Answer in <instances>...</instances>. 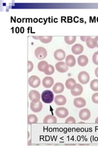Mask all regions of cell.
<instances>
[{
    "instance_id": "obj_1",
    "label": "cell",
    "mask_w": 98,
    "mask_h": 148,
    "mask_svg": "<svg viewBox=\"0 0 98 148\" xmlns=\"http://www.w3.org/2000/svg\"><path fill=\"white\" fill-rule=\"evenodd\" d=\"M54 94L53 92L50 90H45L43 91L41 94V99L44 103L50 104L52 103L54 100Z\"/></svg>"
},
{
    "instance_id": "obj_2",
    "label": "cell",
    "mask_w": 98,
    "mask_h": 148,
    "mask_svg": "<svg viewBox=\"0 0 98 148\" xmlns=\"http://www.w3.org/2000/svg\"><path fill=\"white\" fill-rule=\"evenodd\" d=\"M90 79V75L88 74V72L85 71H82L78 73V80L81 84H83V85L87 84V83L89 82Z\"/></svg>"
},
{
    "instance_id": "obj_3",
    "label": "cell",
    "mask_w": 98,
    "mask_h": 148,
    "mask_svg": "<svg viewBox=\"0 0 98 148\" xmlns=\"http://www.w3.org/2000/svg\"><path fill=\"white\" fill-rule=\"evenodd\" d=\"M34 54L37 59L42 60L45 59L47 57V52L45 48L43 47H38L35 49Z\"/></svg>"
},
{
    "instance_id": "obj_4",
    "label": "cell",
    "mask_w": 98,
    "mask_h": 148,
    "mask_svg": "<svg viewBox=\"0 0 98 148\" xmlns=\"http://www.w3.org/2000/svg\"><path fill=\"white\" fill-rule=\"evenodd\" d=\"M43 108V103L40 101H31L30 103V109L31 110L35 113L39 112L42 110Z\"/></svg>"
},
{
    "instance_id": "obj_5",
    "label": "cell",
    "mask_w": 98,
    "mask_h": 148,
    "mask_svg": "<svg viewBox=\"0 0 98 148\" xmlns=\"http://www.w3.org/2000/svg\"><path fill=\"white\" fill-rule=\"evenodd\" d=\"M28 84L33 88H38L41 85V80L39 77L35 75L31 76L28 79Z\"/></svg>"
},
{
    "instance_id": "obj_6",
    "label": "cell",
    "mask_w": 98,
    "mask_h": 148,
    "mask_svg": "<svg viewBox=\"0 0 98 148\" xmlns=\"http://www.w3.org/2000/svg\"><path fill=\"white\" fill-rule=\"evenodd\" d=\"M71 92L72 96H78L82 94L83 92V87L80 84H77L76 83L74 85L72 88L71 89Z\"/></svg>"
},
{
    "instance_id": "obj_7",
    "label": "cell",
    "mask_w": 98,
    "mask_h": 148,
    "mask_svg": "<svg viewBox=\"0 0 98 148\" xmlns=\"http://www.w3.org/2000/svg\"><path fill=\"white\" fill-rule=\"evenodd\" d=\"M55 114L60 119H64L68 117V115H69V111L66 108L61 107L56 109Z\"/></svg>"
},
{
    "instance_id": "obj_8",
    "label": "cell",
    "mask_w": 98,
    "mask_h": 148,
    "mask_svg": "<svg viewBox=\"0 0 98 148\" xmlns=\"http://www.w3.org/2000/svg\"><path fill=\"white\" fill-rule=\"evenodd\" d=\"M53 56L57 61H62L63 60L66 58V53H65L63 49H57L54 52Z\"/></svg>"
},
{
    "instance_id": "obj_9",
    "label": "cell",
    "mask_w": 98,
    "mask_h": 148,
    "mask_svg": "<svg viewBox=\"0 0 98 148\" xmlns=\"http://www.w3.org/2000/svg\"><path fill=\"white\" fill-rule=\"evenodd\" d=\"M91 117V112L88 109H83L79 112V118L83 121H87Z\"/></svg>"
},
{
    "instance_id": "obj_10",
    "label": "cell",
    "mask_w": 98,
    "mask_h": 148,
    "mask_svg": "<svg viewBox=\"0 0 98 148\" xmlns=\"http://www.w3.org/2000/svg\"><path fill=\"white\" fill-rule=\"evenodd\" d=\"M68 66L66 64V63L60 61L55 64V68L57 71L60 73H65L68 71Z\"/></svg>"
},
{
    "instance_id": "obj_11",
    "label": "cell",
    "mask_w": 98,
    "mask_h": 148,
    "mask_svg": "<svg viewBox=\"0 0 98 148\" xmlns=\"http://www.w3.org/2000/svg\"><path fill=\"white\" fill-rule=\"evenodd\" d=\"M54 84V80L51 77H45L43 80V85L45 88H50Z\"/></svg>"
},
{
    "instance_id": "obj_12",
    "label": "cell",
    "mask_w": 98,
    "mask_h": 148,
    "mask_svg": "<svg viewBox=\"0 0 98 148\" xmlns=\"http://www.w3.org/2000/svg\"><path fill=\"white\" fill-rule=\"evenodd\" d=\"M74 105L77 108H83L86 106V101L83 98H76L74 100Z\"/></svg>"
},
{
    "instance_id": "obj_13",
    "label": "cell",
    "mask_w": 98,
    "mask_h": 148,
    "mask_svg": "<svg viewBox=\"0 0 98 148\" xmlns=\"http://www.w3.org/2000/svg\"><path fill=\"white\" fill-rule=\"evenodd\" d=\"M41 98L40 93L36 90H31L29 92V98L31 101H39Z\"/></svg>"
},
{
    "instance_id": "obj_14",
    "label": "cell",
    "mask_w": 98,
    "mask_h": 148,
    "mask_svg": "<svg viewBox=\"0 0 98 148\" xmlns=\"http://www.w3.org/2000/svg\"><path fill=\"white\" fill-rule=\"evenodd\" d=\"M55 103L57 106H63L66 103V97L62 95H59L55 96L54 99Z\"/></svg>"
},
{
    "instance_id": "obj_15",
    "label": "cell",
    "mask_w": 98,
    "mask_h": 148,
    "mask_svg": "<svg viewBox=\"0 0 98 148\" xmlns=\"http://www.w3.org/2000/svg\"><path fill=\"white\" fill-rule=\"evenodd\" d=\"M83 46L81 44H76L72 46L71 51L74 54L78 55L83 52Z\"/></svg>"
},
{
    "instance_id": "obj_16",
    "label": "cell",
    "mask_w": 98,
    "mask_h": 148,
    "mask_svg": "<svg viewBox=\"0 0 98 148\" xmlns=\"http://www.w3.org/2000/svg\"><path fill=\"white\" fill-rule=\"evenodd\" d=\"M64 86L62 83H55L53 86V91L55 94H61L64 91Z\"/></svg>"
},
{
    "instance_id": "obj_17",
    "label": "cell",
    "mask_w": 98,
    "mask_h": 148,
    "mask_svg": "<svg viewBox=\"0 0 98 148\" xmlns=\"http://www.w3.org/2000/svg\"><path fill=\"white\" fill-rule=\"evenodd\" d=\"M77 62L80 66L85 67L88 64V58L85 55H80L77 59Z\"/></svg>"
},
{
    "instance_id": "obj_18",
    "label": "cell",
    "mask_w": 98,
    "mask_h": 148,
    "mask_svg": "<svg viewBox=\"0 0 98 148\" xmlns=\"http://www.w3.org/2000/svg\"><path fill=\"white\" fill-rule=\"evenodd\" d=\"M65 63L69 67L75 66V65L76 64V60L75 57L72 55H68L66 58V62H65Z\"/></svg>"
},
{
    "instance_id": "obj_19",
    "label": "cell",
    "mask_w": 98,
    "mask_h": 148,
    "mask_svg": "<svg viewBox=\"0 0 98 148\" xmlns=\"http://www.w3.org/2000/svg\"><path fill=\"white\" fill-rule=\"evenodd\" d=\"M43 122L44 123H56L57 122V119L53 115H49L45 117Z\"/></svg>"
},
{
    "instance_id": "obj_20",
    "label": "cell",
    "mask_w": 98,
    "mask_h": 148,
    "mask_svg": "<svg viewBox=\"0 0 98 148\" xmlns=\"http://www.w3.org/2000/svg\"><path fill=\"white\" fill-rule=\"evenodd\" d=\"M55 72V69L54 67L52 66V65L48 64V66L45 67L44 69V73L45 74V75H52Z\"/></svg>"
},
{
    "instance_id": "obj_21",
    "label": "cell",
    "mask_w": 98,
    "mask_h": 148,
    "mask_svg": "<svg viewBox=\"0 0 98 148\" xmlns=\"http://www.w3.org/2000/svg\"><path fill=\"white\" fill-rule=\"evenodd\" d=\"M38 121V119L34 114H30L28 116V123L29 125L36 123Z\"/></svg>"
},
{
    "instance_id": "obj_22",
    "label": "cell",
    "mask_w": 98,
    "mask_h": 148,
    "mask_svg": "<svg viewBox=\"0 0 98 148\" xmlns=\"http://www.w3.org/2000/svg\"><path fill=\"white\" fill-rule=\"evenodd\" d=\"M53 39V37L52 36H39V40L41 41L42 43L44 44H47L50 43Z\"/></svg>"
},
{
    "instance_id": "obj_23",
    "label": "cell",
    "mask_w": 98,
    "mask_h": 148,
    "mask_svg": "<svg viewBox=\"0 0 98 148\" xmlns=\"http://www.w3.org/2000/svg\"><path fill=\"white\" fill-rule=\"evenodd\" d=\"M76 36H64V41L68 45H72L76 42Z\"/></svg>"
},
{
    "instance_id": "obj_24",
    "label": "cell",
    "mask_w": 98,
    "mask_h": 148,
    "mask_svg": "<svg viewBox=\"0 0 98 148\" xmlns=\"http://www.w3.org/2000/svg\"><path fill=\"white\" fill-rule=\"evenodd\" d=\"M76 84V82L74 78H69V79L66 81V83H65V85H66V87L68 90H71L72 87Z\"/></svg>"
},
{
    "instance_id": "obj_25",
    "label": "cell",
    "mask_w": 98,
    "mask_h": 148,
    "mask_svg": "<svg viewBox=\"0 0 98 148\" xmlns=\"http://www.w3.org/2000/svg\"><path fill=\"white\" fill-rule=\"evenodd\" d=\"M86 45L90 49H94L95 48H96L95 39L91 38V36L86 41Z\"/></svg>"
},
{
    "instance_id": "obj_26",
    "label": "cell",
    "mask_w": 98,
    "mask_h": 148,
    "mask_svg": "<svg viewBox=\"0 0 98 148\" xmlns=\"http://www.w3.org/2000/svg\"><path fill=\"white\" fill-rule=\"evenodd\" d=\"M48 66V63L47 62H46L45 61H42L39 62L38 64V70L41 72H43L44 71V69L45 67Z\"/></svg>"
},
{
    "instance_id": "obj_27",
    "label": "cell",
    "mask_w": 98,
    "mask_h": 148,
    "mask_svg": "<svg viewBox=\"0 0 98 148\" xmlns=\"http://www.w3.org/2000/svg\"><path fill=\"white\" fill-rule=\"evenodd\" d=\"M90 88L93 91H98V80L97 79H94L91 82Z\"/></svg>"
},
{
    "instance_id": "obj_28",
    "label": "cell",
    "mask_w": 98,
    "mask_h": 148,
    "mask_svg": "<svg viewBox=\"0 0 98 148\" xmlns=\"http://www.w3.org/2000/svg\"><path fill=\"white\" fill-rule=\"evenodd\" d=\"M92 59H93V64L98 66V51L95 52L94 53V54L93 56Z\"/></svg>"
},
{
    "instance_id": "obj_29",
    "label": "cell",
    "mask_w": 98,
    "mask_h": 148,
    "mask_svg": "<svg viewBox=\"0 0 98 148\" xmlns=\"http://www.w3.org/2000/svg\"><path fill=\"white\" fill-rule=\"evenodd\" d=\"M91 100L94 103L98 104V92H96L92 95Z\"/></svg>"
},
{
    "instance_id": "obj_30",
    "label": "cell",
    "mask_w": 98,
    "mask_h": 148,
    "mask_svg": "<svg viewBox=\"0 0 98 148\" xmlns=\"http://www.w3.org/2000/svg\"><path fill=\"white\" fill-rule=\"evenodd\" d=\"M65 123H76V120L75 118L73 117H69L65 121Z\"/></svg>"
},
{
    "instance_id": "obj_31",
    "label": "cell",
    "mask_w": 98,
    "mask_h": 148,
    "mask_svg": "<svg viewBox=\"0 0 98 148\" xmlns=\"http://www.w3.org/2000/svg\"><path fill=\"white\" fill-rule=\"evenodd\" d=\"M34 67V64L31 61H28V72H31Z\"/></svg>"
},
{
    "instance_id": "obj_32",
    "label": "cell",
    "mask_w": 98,
    "mask_h": 148,
    "mask_svg": "<svg viewBox=\"0 0 98 148\" xmlns=\"http://www.w3.org/2000/svg\"><path fill=\"white\" fill-rule=\"evenodd\" d=\"M90 36H80V40L82 41H85L87 40L88 38H89Z\"/></svg>"
},
{
    "instance_id": "obj_33",
    "label": "cell",
    "mask_w": 98,
    "mask_h": 148,
    "mask_svg": "<svg viewBox=\"0 0 98 148\" xmlns=\"http://www.w3.org/2000/svg\"><path fill=\"white\" fill-rule=\"evenodd\" d=\"M94 39H95V42L96 47L98 48V36H96Z\"/></svg>"
},
{
    "instance_id": "obj_34",
    "label": "cell",
    "mask_w": 98,
    "mask_h": 148,
    "mask_svg": "<svg viewBox=\"0 0 98 148\" xmlns=\"http://www.w3.org/2000/svg\"><path fill=\"white\" fill-rule=\"evenodd\" d=\"M95 75L97 78H98V67H97L95 69Z\"/></svg>"
},
{
    "instance_id": "obj_35",
    "label": "cell",
    "mask_w": 98,
    "mask_h": 148,
    "mask_svg": "<svg viewBox=\"0 0 98 148\" xmlns=\"http://www.w3.org/2000/svg\"><path fill=\"white\" fill-rule=\"evenodd\" d=\"M32 38H33L34 39H36V40H39V36H32Z\"/></svg>"
},
{
    "instance_id": "obj_36",
    "label": "cell",
    "mask_w": 98,
    "mask_h": 148,
    "mask_svg": "<svg viewBox=\"0 0 98 148\" xmlns=\"http://www.w3.org/2000/svg\"><path fill=\"white\" fill-rule=\"evenodd\" d=\"M95 122L96 123H98V117L96 119V120H95Z\"/></svg>"
}]
</instances>
